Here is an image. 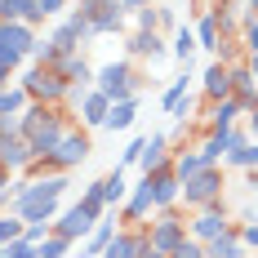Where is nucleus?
<instances>
[{
  "mask_svg": "<svg viewBox=\"0 0 258 258\" xmlns=\"http://www.w3.org/2000/svg\"><path fill=\"white\" fill-rule=\"evenodd\" d=\"M53 72L67 80L72 89H94V67L85 62V53H62V58L53 62Z\"/></svg>",
  "mask_w": 258,
  "mask_h": 258,
  "instance_id": "9b49d317",
  "label": "nucleus"
},
{
  "mask_svg": "<svg viewBox=\"0 0 258 258\" xmlns=\"http://www.w3.org/2000/svg\"><path fill=\"white\" fill-rule=\"evenodd\" d=\"M147 214H156V205H152V187H147V178H143L138 187H129L125 209H120V223H143Z\"/></svg>",
  "mask_w": 258,
  "mask_h": 258,
  "instance_id": "dca6fc26",
  "label": "nucleus"
},
{
  "mask_svg": "<svg viewBox=\"0 0 258 258\" xmlns=\"http://www.w3.org/2000/svg\"><path fill=\"white\" fill-rule=\"evenodd\" d=\"M147 245H152L147 232H116V236H111V245L103 249V258H143Z\"/></svg>",
  "mask_w": 258,
  "mask_h": 258,
  "instance_id": "a211bd4d",
  "label": "nucleus"
},
{
  "mask_svg": "<svg viewBox=\"0 0 258 258\" xmlns=\"http://www.w3.org/2000/svg\"><path fill=\"white\" fill-rule=\"evenodd\" d=\"M94 227H98V218L80 205V201L53 218V236H62V240H72V245H76V240H89V232H94Z\"/></svg>",
  "mask_w": 258,
  "mask_h": 258,
  "instance_id": "0eeeda50",
  "label": "nucleus"
},
{
  "mask_svg": "<svg viewBox=\"0 0 258 258\" xmlns=\"http://www.w3.org/2000/svg\"><path fill=\"white\" fill-rule=\"evenodd\" d=\"M72 98L80 103V120H85V125H89V129H103L107 111H111V98H107V94H98V89H76Z\"/></svg>",
  "mask_w": 258,
  "mask_h": 258,
  "instance_id": "f8f14e48",
  "label": "nucleus"
},
{
  "mask_svg": "<svg viewBox=\"0 0 258 258\" xmlns=\"http://www.w3.org/2000/svg\"><path fill=\"white\" fill-rule=\"evenodd\" d=\"M94 89H98V94H107L111 103H129V98H134V89H138V80H134V67H129V58L98 67V72H94Z\"/></svg>",
  "mask_w": 258,
  "mask_h": 258,
  "instance_id": "7ed1b4c3",
  "label": "nucleus"
},
{
  "mask_svg": "<svg viewBox=\"0 0 258 258\" xmlns=\"http://www.w3.org/2000/svg\"><path fill=\"white\" fill-rule=\"evenodd\" d=\"M36 45V27L31 23H0V49L14 53V58H27Z\"/></svg>",
  "mask_w": 258,
  "mask_h": 258,
  "instance_id": "9d476101",
  "label": "nucleus"
},
{
  "mask_svg": "<svg viewBox=\"0 0 258 258\" xmlns=\"http://www.w3.org/2000/svg\"><path fill=\"white\" fill-rule=\"evenodd\" d=\"M143 258H165V254H160V249H152V245H147V249H143Z\"/></svg>",
  "mask_w": 258,
  "mask_h": 258,
  "instance_id": "49530a36",
  "label": "nucleus"
},
{
  "mask_svg": "<svg viewBox=\"0 0 258 258\" xmlns=\"http://www.w3.org/2000/svg\"><path fill=\"white\" fill-rule=\"evenodd\" d=\"M125 53L129 58H152V62H160L165 58V36L160 31H134L125 40Z\"/></svg>",
  "mask_w": 258,
  "mask_h": 258,
  "instance_id": "f3484780",
  "label": "nucleus"
},
{
  "mask_svg": "<svg viewBox=\"0 0 258 258\" xmlns=\"http://www.w3.org/2000/svg\"><path fill=\"white\" fill-rule=\"evenodd\" d=\"M147 5H156V0H125V9H129V14H138V9H147Z\"/></svg>",
  "mask_w": 258,
  "mask_h": 258,
  "instance_id": "79ce46f5",
  "label": "nucleus"
},
{
  "mask_svg": "<svg viewBox=\"0 0 258 258\" xmlns=\"http://www.w3.org/2000/svg\"><path fill=\"white\" fill-rule=\"evenodd\" d=\"M31 9H36L40 18H62V14H67V0H36Z\"/></svg>",
  "mask_w": 258,
  "mask_h": 258,
  "instance_id": "c9c22d12",
  "label": "nucleus"
},
{
  "mask_svg": "<svg viewBox=\"0 0 258 258\" xmlns=\"http://www.w3.org/2000/svg\"><path fill=\"white\" fill-rule=\"evenodd\" d=\"M76 9L89 18V27H94V36H120L125 31V0H76Z\"/></svg>",
  "mask_w": 258,
  "mask_h": 258,
  "instance_id": "f03ea898",
  "label": "nucleus"
},
{
  "mask_svg": "<svg viewBox=\"0 0 258 258\" xmlns=\"http://www.w3.org/2000/svg\"><path fill=\"white\" fill-rule=\"evenodd\" d=\"M134 116H138V103H134V98H129V103H111L103 129H111V134L120 129V134H125V129H134Z\"/></svg>",
  "mask_w": 258,
  "mask_h": 258,
  "instance_id": "b1692460",
  "label": "nucleus"
},
{
  "mask_svg": "<svg viewBox=\"0 0 258 258\" xmlns=\"http://www.w3.org/2000/svg\"><path fill=\"white\" fill-rule=\"evenodd\" d=\"M187 80H191V76H187V72H182V76L174 80V85H169V89H165V98H160V107H165V111H169V116H174V107H178L182 98H187Z\"/></svg>",
  "mask_w": 258,
  "mask_h": 258,
  "instance_id": "c756f323",
  "label": "nucleus"
},
{
  "mask_svg": "<svg viewBox=\"0 0 258 258\" xmlns=\"http://www.w3.org/2000/svg\"><path fill=\"white\" fill-rule=\"evenodd\" d=\"M27 236V223L18 214H0V245H9V240H23Z\"/></svg>",
  "mask_w": 258,
  "mask_h": 258,
  "instance_id": "c85d7f7f",
  "label": "nucleus"
},
{
  "mask_svg": "<svg viewBox=\"0 0 258 258\" xmlns=\"http://www.w3.org/2000/svg\"><path fill=\"white\" fill-rule=\"evenodd\" d=\"M147 240H152V249H160L165 258H169V254H174V249L182 245V240H187V223H182L178 205L156 209V223L147 227Z\"/></svg>",
  "mask_w": 258,
  "mask_h": 258,
  "instance_id": "20e7f679",
  "label": "nucleus"
},
{
  "mask_svg": "<svg viewBox=\"0 0 258 258\" xmlns=\"http://www.w3.org/2000/svg\"><path fill=\"white\" fill-rule=\"evenodd\" d=\"M0 191H9V169L0 165Z\"/></svg>",
  "mask_w": 258,
  "mask_h": 258,
  "instance_id": "a18cd8bd",
  "label": "nucleus"
},
{
  "mask_svg": "<svg viewBox=\"0 0 258 258\" xmlns=\"http://www.w3.org/2000/svg\"><path fill=\"white\" fill-rule=\"evenodd\" d=\"M201 94H205L209 103L232 98V67H227V62H209L205 76H201Z\"/></svg>",
  "mask_w": 258,
  "mask_h": 258,
  "instance_id": "4468645a",
  "label": "nucleus"
},
{
  "mask_svg": "<svg viewBox=\"0 0 258 258\" xmlns=\"http://www.w3.org/2000/svg\"><path fill=\"white\" fill-rule=\"evenodd\" d=\"M138 165H143V174H147V178L165 174V169H174L169 138H165V134H152V138H147V147H143V156H138Z\"/></svg>",
  "mask_w": 258,
  "mask_h": 258,
  "instance_id": "1a4fd4ad",
  "label": "nucleus"
},
{
  "mask_svg": "<svg viewBox=\"0 0 258 258\" xmlns=\"http://www.w3.org/2000/svg\"><path fill=\"white\" fill-rule=\"evenodd\" d=\"M111 236H116V223H111V218H98V227L89 232V240H85V254H80V258H103V249L111 245Z\"/></svg>",
  "mask_w": 258,
  "mask_h": 258,
  "instance_id": "4be33fe9",
  "label": "nucleus"
},
{
  "mask_svg": "<svg viewBox=\"0 0 258 258\" xmlns=\"http://www.w3.org/2000/svg\"><path fill=\"white\" fill-rule=\"evenodd\" d=\"M147 187H152V205L156 209H169L182 201V182L174 169H165V174H156V178H147Z\"/></svg>",
  "mask_w": 258,
  "mask_h": 258,
  "instance_id": "2eb2a0df",
  "label": "nucleus"
},
{
  "mask_svg": "<svg viewBox=\"0 0 258 258\" xmlns=\"http://www.w3.org/2000/svg\"><path fill=\"white\" fill-rule=\"evenodd\" d=\"M67 249H72V240L49 236V240H40V245H36V258H67Z\"/></svg>",
  "mask_w": 258,
  "mask_h": 258,
  "instance_id": "7c9ffc66",
  "label": "nucleus"
},
{
  "mask_svg": "<svg viewBox=\"0 0 258 258\" xmlns=\"http://www.w3.org/2000/svg\"><path fill=\"white\" fill-rule=\"evenodd\" d=\"M232 98L245 107V111H254V107H258V80H254V72H249L245 58L232 62Z\"/></svg>",
  "mask_w": 258,
  "mask_h": 258,
  "instance_id": "ddd939ff",
  "label": "nucleus"
},
{
  "mask_svg": "<svg viewBox=\"0 0 258 258\" xmlns=\"http://www.w3.org/2000/svg\"><path fill=\"white\" fill-rule=\"evenodd\" d=\"M205 258H245V245H240V236H236V223L218 236V240L205 245Z\"/></svg>",
  "mask_w": 258,
  "mask_h": 258,
  "instance_id": "aec40b11",
  "label": "nucleus"
},
{
  "mask_svg": "<svg viewBox=\"0 0 258 258\" xmlns=\"http://www.w3.org/2000/svg\"><path fill=\"white\" fill-rule=\"evenodd\" d=\"M31 58H36L40 67H53V62L62 58V49H58L53 40H36V45H31Z\"/></svg>",
  "mask_w": 258,
  "mask_h": 258,
  "instance_id": "2f4dec72",
  "label": "nucleus"
},
{
  "mask_svg": "<svg viewBox=\"0 0 258 258\" xmlns=\"http://www.w3.org/2000/svg\"><path fill=\"white\" fill-rule=\"evenodd\" d=\"M254 187H258V169H254Z\"/></svg>",
  "mask_w": 258,
  "mask_h": 258,
  "instance_id": "de8ad7c7",
  "label": "nucleus"
},
{
  "mask_svg": "<svg viewBox=\"0 0 258 258\" xmlns=\"http://www.w3.org/2000/svg\"><path fill=\"white\" fill-rule=\"evenodd\" d=\"M240 116H245V107L236 103V98H223V103H209V98H205V120H209V129H232Z\"/></svg>",
  "mask_w": 258,
  "mask_h": 258,
  "instance_id": "6ab92c4d",
  "label": "nucleus"
},
{
  "mask_svg": "<svg viewBox=\"0 0 258 258\" xmlns=\"http://www.w3.org/2000/svg\"><path fill=\"white\" fill-rule=\"evenodd\" d=\"M0 134H23V116H0Z\"/></svg>",
  "mask_w": 258,
  "mask_h": 258,
  "instance_id": "ea45409f",
  "label": "nucleus"
},
{
  "mask_svg": "<svg viewBox=\"0 0 258 258\" xmlns=\"http://www.w3.org/2000/svg\"><path fill=\"white\" fill-rule=\"evenodd\" d=\"M201 169H209V160H205L201 152H178V156H174V174H178V182L196 178Z\"/></svg>",
  "mask_w": 258,
  "mask_h": 258,
  "instance_id": "a878e982",
  "label": "nucleus"
},
{
  "mask_svg": "<svg viewBox=\"0 0 258 258\" xmlns=\"http://www.w3.org/2000/svg\"><path fill=\"white\" fill-rule=\"evenodd\" d=\"M49 40H53V45H58L62 53H80V45H85V31H80L72 18H62V23L49 31Z\"/></svg>",
  "mask_w": 258,
  "mask_h": 258,
  "instance_id": "412c9836",
  "label": "nucleus"
},
{
  "mask_svg": "<svg viewBox=\"0 0 258 258\" xmlns=\"http://www.w3.org/2000/svg\"><path fill=\"white\" fill-rule=\"evenodd\" d=\"M134 23H138V31H160V9H156V5L138 9V14H134Z\"/></svg>",
  "mask_w": 258,
  "mask_h": 258,
  "instance_id": "473e14b6",
  "label": "nucleus"
},
{
  "mask_svg": "<svg viewBox=\"0 0 258 258\" xmlns=\"http://www.w3.org/2000/svg\"><path fill=\"white\" fill-rule=\"evenodd\" d=\"M236 236H240L245 249H258V218L254 223H236Z\"/></svg>",
  "mask_w": 258,
  "mask_h": 258,
  "instance_id": "e433bc0d",
  "label": "nucleus"
},
{
  "mask_svg": "<svg viewBox=\"0 0 258 258\" xmlns=\"http://www.w3.org/2000/svg\"><path fill=\"white\" fill-rule=\"evenodd\" d=\"M23 94L31 98V103H45V107H62L67 98H72V94H76V89H72L67 80L58 76L53 67H40V62H36V67H31V72L23 76Z\"/></svg>",
  "mask_w": 258,
  "mask_h": 258,
  "instance_id": "f257e3e1",
  "label": "nucleus"
},
{
  "mask_svg": "<svg viewBox=\"0 0 258 258\" xmlns=\"http://www.w3.org/2000/svg\"><path fill=\"white\" fill-rule=\"evenodd\" d=\"M27 103H31V98L23 94V85H9V89H0V116H23Z\"/></svg>",
  "mask_w": 258,
  "mask_h": 258,
  "instance_id": "bb28decb",
  "label": "nucleus"
},
{
  "mask_svg": "<svg viewBox=\"0 0 258 258\" xmlns=\"http://www.w3.org/2000/svg\"><path fill=\"white\" fill-rule=\"evenodd\" d=\"M240 49L258 53V18H245V27H240Z\"/></svg>",
  "mask_w": 258,
  "mask_h": 258,
  "instance_id": "f704fd0d",
  "label": "nucleus"
},
{
  "mask_svg": "<svg viewBox=\"0 0 258 258\" xmlns=\"http://www.w3.org/2000/svg\"><path fill=\"white\" fill-rule=\"evenodd\" d=\"M196 45H201V49H214V53H218V45H223L218 23H214V14H209V9H201V14H196Z\"/></svg>",
  "mask_w": 258,
  "mask_h": 258,
  "instance_id": "5701e85b",
  "label": "nucleus"
},
{
  "mask_svg": "<svg viewBox=\"0 0 258 258\" xmlns=\"http://www.w3.org/2000/svg\"><path fill=\"white\" fill-rule=\"evenodd\" d=\"M245 18H258V0H245Z\"/></svg>",
  "mask_w": 258,
  "mask_h": 258,
  "instance_id": "37998d69",
  "label": "nucleus"
},
{
  "mask_svg": "<svg viewBox=\"0 0 258 258\" xmlns=\"http://www.w3.org/2000/svg\"><path fill=\"white\" fill-rule=\"evenodd\" d=\"M245 120H249V143H258V107H254V111H245Z\"/></svg>",
  "mask_w": 258,
  "mask_h": 258,
  "instance_id": "a19ab883",
  "label": "nucleus"
},
{
  "mask_svg": "<svg viewBox=\"0 0 258 258\" xmlns=\"http://www.w3.org/2000/svg\"><path fill=\"white\" fill-rule=\"evenodd\" d=\"M125 196H129V182L120 174V165H116V174L103 178V201H107V209H116V205H125Z\"/></svg>",
  "mask_w": 258,
  "mask_h": 258,
  "instance_id": "393cba45",
  "label": "nucleus"
},
{
  "mask_svg": "<svg viewBox=\"0 0 258 258\" xmlns=\"http://www.w3.org/2000/svg\"><path fill=\"white\" fill-rule=\"evenodd\" d=\"M227 227H232V223H227V205H223V201H218V205H209V209H196V214L187 218V236H191V240H201V245L218 240Z\"/></svg>",
  "mask_w": 258,
  "mask_h": 258,
  "instance_id": "423d86ee",
  "label": "nucleus"
},
{
  "mask_svg": "<svg viewBox=\"0 0 258 258\" xmlns=\"http://www.w3.org/2000/svg\"><path fill=\"white\" fill-rule=\"evenodd\" d=\"M223 201V169L218 165H209V169H201L196 178L182 182V205L187 209H209Z\"/></svg>",
  "mask_w": 258,
  "mask_h": 258,
  "instance_id": "39448f33",
  "label": "nucleus"
},
{
  "mask_svg": "<svg viewBox=\"0 0 258 258\" xmlns=\"http://www.w3.org/2000/svg\"><path fill=\"white\" fill-rule=\"evenodd\" d=\"M0 165H5L9 174H27V169L36 165V156H31L23 134H0Z\"/></svg>",
  "mask_w": 258,
  "mask_h": 258,
  "instance_id": "6e6552de",
  "label": "nucleus"
},
{
  "mask_svg": "<svg viewBox=\"0 0 258 258\" xmlns=\"http://www.w3.org/2000/svg\"><path fill=\"white\" fill-rule=\"evenodd\" d=\"M143 147H147V138H134L125 152H120V165H138V156H143Z\"/></svg>",
  "mask_w": 258,
  "mask_h": 258,
  "instance_id": "58836bf2",
  "label": "nucleus"
},
{
  "mask_svg": "<svg viewBox=\"0 0 258 258\" xmlns=\"http://www.w3.org/2000/svg\"><path fill=\"white\" fill-rule=\"evenodd\" d=\"M196 49H201V45H196V31H191V27H178V31H174L169 53H174L178 62H191V53H196Z\"/></svg>",
  "mask_w": 258,
  "mask_h": 258,
  "instance_id": "cd10ccee",
  "label": "nucleus"
},
{
  "mask_svg": "<svg viewBox=\"0 0 258 258\" xmlns=\"http://www.w3.org/2000/svg\"><path fill=\"white\" fill-rule=\"evenodd\" d=\"M169 258H205V245L187 236V240H182V245H178V249H174V254H169Z\"/></svg>",
  "mask_w": 258,
  "mask_h": 258,
  "instance_id": "4c0bfd02",
  "label": "nucleus"
},
{
  "mask_svg": "<svg viewBox=\"0 0 258 258\" xmlns=\"http://www.w3.org/2000/svg\"><path fill=\"white\" fill-rule=\"evenodd\" d=\"M245 62H249V72H254V80H258V53H245Z\"/></svg>",
  "mask_w": 258,
  "mask_h": 258,
  "instance_id": "c03bdc74",
  "label": "nucleus"
},
{
  "mask_svg": "<svg viewBox=\"0 0 258 258\" xmlns=\"http://www.w3.org/2000/svg\"><path fill=\"white\" fill-rule=\"evenodd\" d=\"M0 258H36V245L31 240H9V245H0Z\"/></svg>",
  "mask_w": 258,
  "mask_h": 258,
  "instance_id": "72a5a7b5",
  "label": "nucleus"
}]
</instances>
